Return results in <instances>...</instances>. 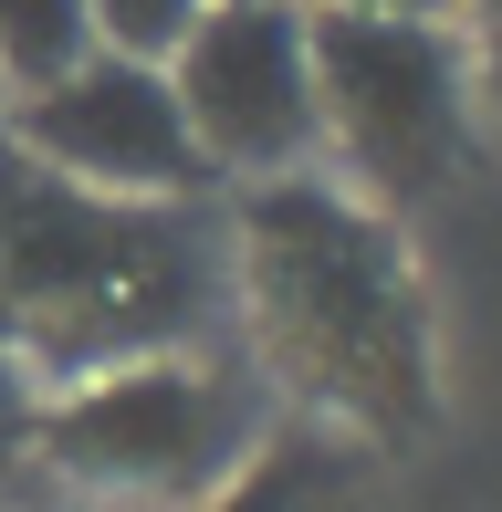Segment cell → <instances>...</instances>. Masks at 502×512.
I'll use <instances>...</instances> for the list:
<instances>
[{"label":"cell","instance_id":"1","mask_svg":"<svg viewBox=\"0 0 502 512\" xmlns=\"http://www.w3.org/2000/svg\"><path fill=\"white\" fill-rule=\"evenodd\" d=\"M231 314V230L199 199H105L0 136V356L105 377Z\"/></svg>","mask_w":502,"mask_h":512},{"label":"cell","instance_id":"2","mask_svg":"<svg viewBox=\"0 0 502 512\" xmlns=\"http://www.w3.org/2000/svg\"><path fill=\"white\" fill-rule=\"evenodd\" d=\"M231 293L251 335L314 408L377 439L429 429V314L398 230L325 178H262L231 209Z\"/></svg>","mask_w":502,"mask_h":512},{"label":"cell","instance_id":"3","mask_svg":"<svg viewBox=\"0 0 502 512\" xmlns=\"http://www.w3.org/2000/svg\"><path fill=\"white\" fill-rule=\"evenodd\" d=\"M314 42V115L325 147L356 168L367 199H429L471 147V53L450 21H367L304 11Z\"/></svg>","mask_w":502,"mask_h":512},{"label":"cell","instance_id":"4","mask_svg":"<svg viewBox=\"0 0 502 512\" xmlns=\"http://www.w3.org/2000/svg\"><path fill=\"white\" fill-rule=\"evenodd\" d=\"M32 450L84 492H136V502H199L251 460V408L231 377L189 356H136L105 377H74L42 408Z\"/></svg>","mask_w":502,"mask_h":512},{"label":"cell","instance_id":"5","mask_svg":"<svg viewBox=\"0 0 502 512\" xmlns=\"http://www.w3.org/2000/svg\"><path fill=\"white\" fill-rule=\"evenodd\" d=\"M178 115H189L210 178H304V157L325 147L314 115V42L304 0H210L189 21V42L168 53Z\"/></svg>","mask_w":502,"mask_h":512},{"label":"cell","instance_id":"6","mask_svg":"<svg viewBox=\"0 0 502 512\" xmlns=\"http://www.w3.org/2000/svg\"><path fill=\"white\" fill-rule=\"evenodd\" d=\"M0 136L21 157H42L53 178L105 189V199H199L210 189V157H199L189 115H178L168 63H136V53H84L42 95H11Z\"/></svg>","mask_w":502,"mask_h":512},{"label":"cell","instance_id":"7","mask_svg":"<svg viewBox=\"0 0 502 512\" xmlns=\"http://www.w3.org/2000/svg\"><path fill=\"white\" fill-rule=\"evenodd\" d=\"M84 53H95V11L84 0H0V95H42Z\"/></svg>","mask_w":502,"mask_h":512},{"label":"cell","instance_id":"8","mask_svg":"<svg viewBox=\"0 0 502 512\" xmlns=\"http://www.w3.org/2000/svg\"><path fill=\"white\" fill-rule=\"evenodd\" d=\"M325 492H335V460L314 450V439H283V450L241 460L210 492V512H325Z\"/></svg>","mask_w":502,"mask_h":512},{"label":"cell","instance_id":"9","mask_svg":"<svg viewBox=\"0 0 502 512\" xmlns=\"http://www.w3.org/2000/svg\"><path fill=\"white\" fill-rule=\"evenodd\" d=\"M95 11V53H136V63H168L189 42V21L210 0H84Z\"/></svg>","mask_w":502,"mask_h":512},{"label":"cell","instance_id":"10","mask_svg":"<svg viewBox=\"0 0 502 512\" xmlns=\"http://www.w3.org/2000/svg\"><path fill=\"white\" fill-rule=\"evenodd\" d=\"M32 429H42L32 366H11V356H0V471H11V460H32Z\"/></svg>","mask_w":502,"mask_h":512},{"label":"cell","instance_id":"11","mask_svg":"<svg viewBox=\"0 0 502 512\" xmlns=\"http://www.w3.org/2000/svg\"><path fill=\"white\" fill-rule=\"evenodd\" d=\"M461 11H471V42H461V53H471V84L502 105V0H461Z\"/></svg>","mask_w":502,"mask_h":512},{"label":"cell","instance_id":"12","mask_svg":"<svg viewBox=\"0 0 502 512\" xmlns=\"http://www.w3.org/2000/svg\"><path fill=\"white\" fill-rule=\"evenodd\" d=\"M304 11H367V21H450L461 0H304Z\"/></svg>","mask_w":502,"mask_h":512},{"label":"cell","instance_id":"13","mask_svg":"<svg viewBox=\"0 0 502 512\" xmlns=\"http://www.w3.org/2000/svg\"><path fill=\"white\" fill-rule=\"evenodd\" d=\"M0 105H11V95H0Z\"/></svg>","mask_w":502,"mask_h":512}]
</instances>
